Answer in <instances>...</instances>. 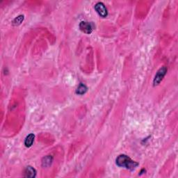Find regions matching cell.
Segmentation results:
<instances>
[{
    "instance_id": "7",
    "label": "cell",
    "mask_w": 178,
    "mask_h": 178,
    "mask_svg": "<svg viewBox=\"0 0 178 178\" xmlns=\"http://www.w3.org/2000/svg\"><path fill=\"white\" fill-rule=\"evenodd\" d=\"M34 138H35V135L31 133L27 136L24 140V145L27 148H30L32 147L33 142H34Z\"/></svg>"
},
{
    "instance_id": "6",
    "label": "cell",
    "mask_w": 178,
    "mask_h": 178,
    "mask_svg": "<svg viewBox=\"0 0 178 178\" xmlns=\"http://www.w3.org/2000/svg\"><path fill=\"white\" fill-rule=\"evenodd\" d=\"M53 162V157L51 155H47L42 159V166L44 168H47L52 165Z\"/></svg>"
},
{
    "instance_id": "8",
    "label": "cell",
    "mask_w": 178,
    "mask_h": 178,
    "mask_svg": "<svg viewBox=\"0 0 178 178\" xmlns=\"http://www.w3.org/2000/svg\"><path fill=\"white\" fill-rule=\"evenodd\" d=\"M87 90H88V88H87V86L85 84H80L77 87V90H76V93H77V95H83L87 92Z\"/></svg>"
},
{
    "instance_id": "3",
    "label": "cell",
    "mask_w": 178,
    "mask_h": 178,
    "mask_svg": "<svg viewBox=\"0 0 178 178\" xmlns=\"http://www.w3.org/2000/svg\"><path fill=\"white\" fill-rule=\"evenodd\" d=\"M95 10L102 18H106L108 15V11L102 2H98L95 5Z\"/></svg>"
},
{
    "instance_id": "4",
    "label": "cell",
    "mask_w": 178,
    "mask_h": 178,
    "mask_svg": "<svg viewBox=\"0 0 178 178\" xmlns=\"http://www.w3.org/2000/svg\"><path fill=\"white\" fill-rule=\"evenodd\" d=\"M79 27H80L81 32L84 33H86V34H90L93 31V27L92 24L89 22H81L80 24H79Z\"/></svg>"
},
{
    "instance_id": "5",
    "label": "cell",
    "mask_w": 178,
    "mask_h": 178,
    "mask_svg": "<svg viewBox=\"0 0 178 178\" xmlns=\"http://www.w3.org/2000/svg\"><path fill=\"white\" fill-rule=\"evenodd\" d=\"M24 177H35L36 176V171L32 166H28L24 169Z\"/></svg>"
},
{
    "instance_id": "1",
    "label": "cell",
    "mask_w": 178,
    "mask_h": 178,
    "mask_svg": "<svg viewBox=\"0 0 178 178\" xmlns=\"http://www.w3.org/2000/svg\"><path fill=\"white\" fill-rule=\"evenodd\" d=\"M116 165L121 168H125L129 171H134L138 166V163L132 160L126 154H120L115 159Z\"/></svg>"
},
{
    "instance_id": "9",
    "label": "cell",
    "mask_w": 178,
    "mask_h": 178,
    "mask_svg": "<svg viewBox=\"0 0 178 178\" xmlns=\"http://www.w3.org/2000/svg\"><path fill=\"white\" fill-rule=\"evenodd\" d=\"M24 16L23 15H20L13 20L12 24L13 26H19V25L21 24L22 22L24 21Z\"/></svg>"
},
{
    "instance_id": "2",
    "label": "cell",
    "mask_w": 178,
    "mask_h": 178,
    "mask_svg": "<svg viewBox=\"0 0 178 178\" xmlns=\"http://www.w3.org/2000/svg\"><path fill=\"white\" fill-rule=\"evenodd\" d=\"M166 72H167V68H166V67L165 66L161 67V68L158 70L157 72V74L155 75V77L153 80V85L154 86L159 85L161 81H162L163 77H165Z\"/></svg>"
}]
</instances>
